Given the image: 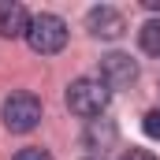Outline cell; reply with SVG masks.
<instances>
[{
    "mask_svg": "<svg viewBox=\"0 0 160 160\" xmlns=\"http://www.w3.org/2000/svg\"><path fill=\"white\" fill-rule=\"evenodd\" d=\"M63 101H67L71 116H78V119H97V116H104V108H108V101H112V89L101 78H89V75H86V78H75L67 86Z\"/></svg>",
    "mask_w": 160,
    "mask_h": 160,
    "instance_id": "1",
    "label": "cell"
},
{
    "mask_svg": "<svg viewBox=\"0 0 160 160\" xmlns=\"http://www.w3.org/2000/svg\"><path fill=\"white\" fill-rule=\"evenodd\" d=\"M26 45L38 52V56H56L63 45H67V22L52 11H41L30 19V30H26Z\"/></svg>",
    "mask_w": 160,
    "mask_h": 160,
    "instance_id": "2",
    "label": "cell"
},
{
    "mask_svg": "<svg viewBox=\"0 0 160 160\" xmlns=\"http://www.w3.org/2000/svg\"><path fill=\"white\" fill-rule=\"evenodd\" d=\"M0 119H4V127L11 134H30L41 123V101L34 93H11L0 104Z\"/></svg>",
    "mask_w": 160,
    "mask_h": 160,
    "instance_id": "3",
    "label": "cell"
},
{
    "mask_svg": "<svg viewBox=\"0 0 160 160\" xmlns=\"http://www.w3.org/2000/svg\"><path fill=\"white\" fill-rule=\"evenodd\" d=\"M97 78L108 89H127L130 82H138V60H130L127 52H108V56H101V75Z\"/></svg>",
    "mask_w": 160,
    "mask_h": 160,
    "instance_id": "4",
    "label": "cell"
},
{
    "mask_svg": "<svg viewBox=\"0 0 160 160\" xmlns=\"http://www.w3.org/2000/svg\"><path fill=\"white\" fill-rule=\"evenodd\" d=\"M86 30H89L93 38H104V41L123 38V30H127L123 11L112 8V4H97V8H89V11H86Z\"/></svg>",
    "mask_w": 160,
    "mask_h": 160,
    "instance_id": "5",
    "label": "cell"
},
{
    "mask_svg": "<svg viewBox=\"0 0 160 160\" xmlns=\"http://www.w3.org/2000/svg\"><path fill=\"white\" fill-rule=\"evenodd\" d=\"M30 30V11L15 0H0V38H26Z\"/></svg>",
    "mask_w": 160,
    "mask_h": 160,
    "instance_id": "6",
    "label": "cell"
},
{
    "mask_svg": "<svg viewBox=\"0 0 160 160\" xmlns=\"http://www.w3.org/2000/svg\"><path fill=\"white\" fill-rule=\"evenodd\" d=\"M116 138H119V130H116V123L112 119H89V127H86V134H82V145L86 149H112L116 145Z\"/></svg>",
    "mask_w": 160,
    "mask_h": 160,
    "instance_id": "7",
    "label": "cell"
},
{
    "mask_svg": "<svg viewBox=\"0 0 160 160\" xmlns=\"http://www.w3.org/2000/svg\"><path fill=\"white\" fill-rule=\"evenodd\" d=\"M138 45H142L145 56H160V19L142 22V30H138Z\"/></svg>",
    "mask_w": 160,
    "mask_h": 160,
    "instance_id": "8",
    "label": "cell"
},
{
    "mask_svg": "<svg viewBox=\"0 0 160 160\" xmlns=\"http://www.w3.org/2000/svg\"><path fill=\"white\" fill-rule=\"evenodd\" d=\"M142 130H145L153 142H160V108H149V112H145V119H142Z\"/></svg>",
    "mask_w": 160,
    "mask_h": 160,
    "instance_id": "9",
    "label": "cell"
},
{
    "mask_svg": "<svg viewBox=\"0 0 160 160\" xmlns=\"http://www.w3.org/2000/svg\"><path fill=\"white\" fill-rule=\"evenodd\" d=\"M11 160H52L48 149H41V145H26V149H19Z\"/></svg>",
    "mask_w": 160,
    "mask_h": 160,
    "instance_id": "10",
    "label": "cell"
},
{
    "mask_svg": "<svg viewBox=\"0 0 160 160\" xmlns=\"http://www.w3.org/2000/svg\"><path fill=\"white\" fill-rule=\"evenodd\" d=\"M119 160H157V153H149V149H127Z\"/></svg>",
    "mask_w": 160,
    "mask_h": 160,
    "instance_id": "11",
    "label": "cell"
},
{
    "mask_svg": "<svg viewBox=\"0 0 160 160\" xmlns=\"http://www.w3.org/2000/svg\"><path fill=\"white\" fill-rule=\"evenodd\" d=\"M145 8L149 11H160V0H145Z\"/></svg>",
    "mask_w": 160,
    "mask_h": 160,
    "instance_id": "12",
    "label": "cell"
},
{
    "mask_svg": "<svg viewBox=\"0 0 160 160\" xmlns=\"http://www.w3.org/2000/svg\"><path fill=\"white\" fill-rule=\"evenodd\" d=\"M89 160H101V157H89Z\"/></svg>",
    "mask_w": 160,
    "mask_h": 160,
    "instance_id": "13",
    "label": "cell"
}]
</instances>
